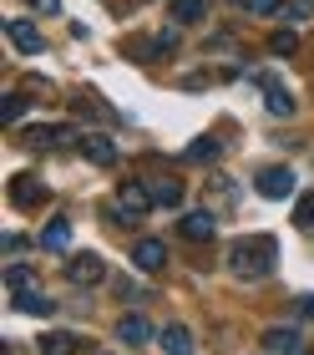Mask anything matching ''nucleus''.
<instances>
[{"label":"nucleus","mask_w":314,"mask_h":355,"mask_svg":"<svg viewBox=\"0 0 314 355\" xmlns=\"http://www.w3.org/2000/svg\"><path fill=\"white\" fill-rule=\"evenodd\" d=\"M228 269H234V279H263V274L274 269V239L259 234V239H238L234 249H228Z\"/></svg>","instance_id":"nucleus-1"},{"label":"nucleus","mask_w":314,"mask_h":355,"mask_svg":"<svg viewBox=\"0 0 314 355\" xmlns=\"http://www.w3.org/2000/svg\"><path fill=\"white\" fill-rule=\"evenodd\" d=\"M152 203H157V198H152V188H147V183H132V178H127V183L117 188V218H122V223H127V218H132V223L147 218V214H152Z\"/></svg>","instance_id":"nucleus-2"},{"label":"nucleus","mask_w":314,"mask_h":355,"mask_svg":"<svg viewBox=\"0 0 314 355\" xmlns=\"http://www.w3.org/2000/svg\"><path fill=\"white\" fill-rule=\"evenodd\" d=\"M66 279L81 284V289L102 284L107 279V259H102V254H66Z\"/></svg>","instance_id":"nucleus-3"},{"label":"nucleus","mask_w":314,"mask_h":355,"mask_svg":"<svg viewBox=\"0 0 314 355\" xmlns=\"http://www.w3.org/2000/svg\"><path fill=\"white\" fill-rule=\"evenodd\" d=\"M177 229H183V239H193V244H208V239L218 234V214H213V208H198V214H183Z\"/></svg>","instance_id":"nucleus-4"},{"label":"nucleus","mask_w":314,"mask_h":355,"mask_svg":"<svg viewBox=\"0 0 314 355\" xmlns=\"http://www.w3.org/2000/svg\"><path fill=\"white\" fill-rule=\"evenodd\" d=\"M10 203H21V208H41V203H46L41 178H36V173H15V178H10Z\"/></svg>","instance_id":"nucleus-5"},{"label":"nucleus","mask_w":314,"mask_h":355,"mask_svg":"<svg viewBox=\"0 0 314 355\" xmlns=\"http://www.w3.org/2000/svg\"><path fill=\"white\" fill-rule=\"evenodd\" d=\"M254 188L263 193V198H289L294 193V173L289 168H263V173H254Z\"/></svg>","instance_id":"nucleus-6"},{"label":"nucleus","mask_w":314,"mask_h":355,"mask_svg":"<svg viewBox=\"0 0 314 355\" xmlns=\"http://www.w3.org/2000/svg\"><path fill=\"white\" fill-rule=\"evenodd\" d=\"M132 264L147 269V274H157L162 264H168V249H162V239H137V244H132Z\"/></svg>","instance_id":"nucleus-7"},{"label":"nucleus","mask_w":314,"mask_h":355,"mask_svg":"<svg viewBox=\"0 0 314 355\" xmlns=\"http://www.w3.org/2000/svg\"><path fill=\"white\" fill-rule=\"evenodd\" d=\"M81 157H87V163H96V168H112V163H117V148H112V137L87 132V137H81Z\"/></svg>","instance_id":"nucleus-8"},{"label":"nucleus","mask_w":314,"mask_h":355,"mask_svg":"<svg viewBox=\"0 0 314 355\" xmlns=\"http://www.w3.org/2000/svg\"><path fill=\"white\" fill-rule=\"evenodd\" d=\"M117 340L137 350V345H147V340H152V325H147V320H142L137 310H132V315H122V320H117Z\"/></svg>","instance_id":"nucleus-9"},{"label":"nucleus","mask_w":314,"mask_h":355,"mask_svg":"<svg viewBox=\"0 0 314 355\" xmlns=\"http://www.w3.org/2000/svg\"><path fill=\"white\" fill-rule=\"evenodd\" d=\"M234 203H238V188L228 183L223 173H213V178H208V208H213V214H228Z\"/></svg>","instance_id":"nucleus-10"},{"label":"nucleus","mask_w":314,"mask_h":355,"mask_svg":"<svg viewBox=\"0 0 314 355\" xmlns=\"http://www.w3.org/2000/svg\"><path fill=\"white\" fill-rule=\"evenodd\" d=\"M6 36H10L15 46H21V51H26V56H36V51H46V41H41V31H36V26H30V21H10V26H6Z\"/></svg>","instance_id":"nucleus-11"},{"label":"nucleus","mask_w":314,"mask_h":355,"mask_svg":"<svg viewBox=\"0 0 314 355\" xmlns=\"http://www.w3.org/2000/svg\"><path fill=\"white\" fill-rule=\"evenodd\" d=\"M263 345H269L274 355H304V335L279 325V330H269V335H263Z\"/></svg>","instance_id":"nucleus-12"},{"label":"nucleus","mask_w":314,"mask_h":355,"mask_svg":"<svg viewBox=\"0 0 314 355\" xmlns=\"http://www.w3.org/2000/svg\"><path fill=\"white\" fill-rule=\"evenodd\" d=\"M157 340H162V355H193V335H188V325H168Z\"/></svg>","instance_id":"nucleus-13"},{"label":"nucleus","mask_w":314,"mask_h":355,"mask_svg":"<svg viewBox=\"0 0 314 355\" xmlns=\"http://www.w3.org/2000/svg\"><path fill=\"white\" fill-rule=\"evenodd\" d=\"M41 249H71V223H66V218H51V223H46V229H41Z\"/></svg>","instance_id":"nucleus-14"},{"label":"nucleus","mask_w":314,"mask_h":355,"mask_svg":"<svg viewBox=\"0 0 314 355\" xmlns=\"http://www.w3.org/2000/svg\"><path fill=\"white\" fill-rule=\"evenodd\" d=\"M147 188H152V198H157V203H168V208H173V203H183V183H177L173 173L152 178V183H147Z\"/></svg>","instance_id":"nucleus-15"},{"label":"nucleus","mask_w":314,"mask_h":355,"mask_svg":"<svg viewBox=\"0 0 314 355\" xmlns=\"http://www.w3.org/2000/svg\"><path fill=\"white\" fill-rule=\"evenodd\" d=\"M76 350H81V340H76V335H61V330L41 335V355H76Z\"/></svg>","instance_id":"nucleus-16"},{"label":"nucleus","mask_w":314,"mask_h":355,"mask_svg":"<svg viewBox=\"0 0 314 355\" xmlns=\"http://www.w3.org/2000/svg\"><path fill=\"white\" fill-rule=\"evenodd\" d=\"M6 289L10 295H26V289H36V274H30L26 264H10L6 269Z\"/></svg>","instance_id":"nucleus-17"},{"label":"nucleus","mask_w":314,"mask_h":355,"mask_svg":"<svg viewBox=\"0 0 314 355\" xmlns=\"http://www.w3.org/2000/svg\"><path fill=\"white\" fill-rule=\"evenodd\" d=\"M203 0H173V21L177 26H193V21H203Z\"/></svg>","instance_id":"nucleus-18"},{"label":"nucleus","mask_w":314,"mask_h":355,"mask_svg":"<svg viewBox=\"0 0 314 355\" xmlns=\"http://www.w3.org/2000/svg\"><path fill=\"white\" fill-rule=\"evenodd\" d=\"M269 112H274V117H289V112H294V96L279 82H269Z\"/></svg>","instance_id":"nucleus-19"},{"label":"nucleus","mask_w":314,"mask_h":355,"mask_svg":"<svg viewBox=\"0 0 314 355\" xmlns=\"http://www.w3.org/2000/svg\"><path fill=\"white\" fill-rule=\"evenodd\" d=\"M213 157H218V137H198L188 148V163H213Z\"/></svg>","instance_id":"nucleus-20"},{"label":"nucleus","mask_w":314,"mask_h":355,"mask_svg":"<svg viewBox=\"0 0 314 355\" xmlns=\"http://www.w3.org/2000/svg\"><path fill=\"white\" fill-rule=\"evenodd\" d=\"M279 15L299 26V21H309V15H314V6H309V0H279Z\"/></svg>","instance_id":"nucleus-21"},{"label":"nucleus","mask_w":314,"mask_h":355,"mask_svg":"<svg viewBox=\"0 0 314 355\" xmlns=\"http://www.w3.org/2000/svg\"><path fill=\"white\" fill-rule=\"evenodd\" d=\"M269 51H274V56H294V51H299V36H294V31H274V36H269Z\"/></svg>","instance_id":"nucleus-22"},{"label":"nucleus","mask_w":314,"mask_h":355,"mask_svg":"<svg viewBox=\"0 0 314 355\" xmlns=\"http://www.w3.org/2000/svg\"><path fill=\"white\" fill-rule=\"evenodd\" d=\"M294 223H299V229H314V193H299V203H294Z\"/></svg>","instance_id":"nucleus-23"},{"label":"nucleus","mask_w":314,"mask_h":355,"mask_svg":"<svg viewBox=\"0 0 314 355\" xmlns=\"http://www.w3.org/2000/svg\"><path fill=\"white\" fill-rule=\"evenodd\" d=\"M15 304H21L26 315H46V310H51V300H41L36 289H26V295H15Z\"/></svg>","instance_id":"nucleus-24"},{"label":"nucleus","mask_w":314,"mask_h":355,"mask_svg":"<svg viewBox=\"0 0 314 355\" xmlns=\"http://www.w3.org/2000/svg\"><path fill=\"white\" fill-rule=\"evenodd\" d=\"M21 112H26V96H10V92H6V102H0V117H6V122H15Z\"/></svg>","instance_id":"nucleus-25"},{"label":"nucleus","mask_w":314,"mask_h":355,"mask_svg":"<svg viewBox=\"0 0 314 355\" xmlns=\"http://www.w3.org/2000/svg\"><path fill=\"white\" fill-rule=\"evenodd\" d=\"M254 15H279V0H243Z\"/></svg>","instance_id":"nucleus-26"},{"label":"nucleus","mask_w":314,"mask_h":355,"mask_svg":"<svg viewBox=\"0 0 314 355\" xmlns=\"http://www.w3.org/2000/svg\"><path fill=\"white\" fill-rule=\"evenodd\" d=\"M36 10H46V15H51V10H61V0H36Z\"/></svg>","instance_id":"nucleus-27"},{"label":"nucleus","mask_w":314,"mask_h":355,"mask_svg":"<svg viewBox=\"0 0 314 355\" xmlns=\"http://www.w3.org/2000/svg\"><path fill=\"white\" fill-rule=\"evenodd\" d=\"M102 355H117V350H102Z\"/></svg>","instance_id":"nucleus-28"},{"label":"nucleus","mask_w":314,"mask_h":355,"mask_svg":"<svg viewBox=\"0 0 314 355\" xmlns=\"http://www.w3.org/2000/svg\"><path fill=\"white\" fill-rule=\"evenodd\" d=\"M304 355H314V350H304Z\"/></svg>","instance_id":"nucleus-29"}]
</instances>
